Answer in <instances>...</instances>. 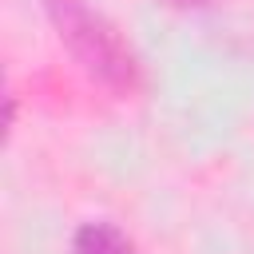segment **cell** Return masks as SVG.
<instances>
[{
  "mask_svg": "<svg viewBox=\"0 0 254 254\" xmlns=\"http://www.w3.org/2000/svg\"><path fill=\"white\" fill-rule=\"evenodd\" d=\"M44 12L60 44L103 91H111L115 99H127L143 87V67L135 48L103 12H95L87 0H44Z\"/></svg>",
  "mask_w": 254,
  "mask_h": 254,
  "instance_id": "1",
  "label": "cell"
},
{
  "mask_svg": "<svg viewBox=\"0 0 254 254\" xmlns=\"http://www.w3.org/2000/svg\"><path fill=\"white\" fill-rule=\"evenodd\" d=\"M71 254H139V246L115 222L95 218V222H83L71 234Z\"/></svg>",
  "mask_w": 254,
  "mask_h": 254,
  "instance_id": "2",
  "label": "cell"
},
{
  "mask_svg": "<svg viewBox=\"0 0 254 254\" xmlns=\"http://www.w3.org/2000/svg\"><path fill=\"white\" fill-rule=\"evenodd\" d=\"M167 4H175V8H210L214 0H167Z\"/></svg>",
  "mask_w": 254,
  "mask_h": 254,
  "instance_id": "3",
  "label": "cell"
}]
</instances>
